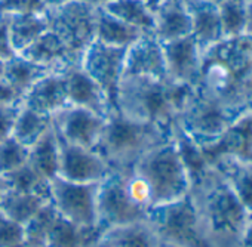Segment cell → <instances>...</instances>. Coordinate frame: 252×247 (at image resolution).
<instances>
[{
    "mask_svg": "<svg viewBox=\"0 0 252 247\" xmlns=\"http://www.w3.org/2000/svg\"><path fill=\"white\" fill-rule=\"evenodd\" d=\"M234 114L252 110V40L222 37L202 51L199 82L194 86Z\"/></svg>",
    "mask_w": 252,
    "mask_h": 247,
    "instance_id": "obj_1",
    "label": "cell"
},
{
    "mask_svg": "<svg viewBox=\"0 0 252 247\" xmlns=\"http://www.w3.org/2000/svg\"><path fill=\"white\" fill-rule=\"evenodd\" d=\"M190 197L209 244L240 247L249 212L212 165L191 182Z\"/></svg>",
    "mask_w": 252,
    "mask_h": 247,
    "instance_id": "obj_2",
    "label": "cell"
},
{
    "mask_svg": "<svg viewBox=\"0 0 252 247\" xmlns=\"http://www.w3.org/2000/svg\"><path fill=\"white\" fill-rule=\"evenodd\" d=\"M191 89L169 79L123 76L117 93V111L128 118L172 131L177 114Z\"/></svg>",
    "mask_w": 252,
    "mask_h": 247,
    "instance_id": "obj_3",
    "label": "cell"
},
{
    "mask_svg": "<svg viewBox=\"0 0 252 247\" xmlns=\"http://www.w3.org/2000/svg\"><path fill=\"white\" fill-rule=\"evenodd\" d=\"M172 131L111 112L95 148L114 170H129L152 148L168 141Z\"/></svg>",
    "mask_w": 252,
    "mask_h": 247,
    "instance_id": "obj_4",
    "label": "cell"
},
{
    "mask_svg": "<svg viewBox=\"0 0 252 247\" xmlns=\"http://www.w3.org/2000/svg\"><path fill=\"white\" fill-rule=\"evenodd\" d=\"M152 190L153 209L178 201L190 194L191 179L172 137L147 151L132 167Z\"/></svg>",
    "mask_w": 252,
    "mask_h": 247,
    "instance_id": "obj_5",
    "label": "cell"
},
{
    "mask_svg": "<svg viewBox=\"0 0 252 247\" xmlns=\"http://www.w3.org/2000/svg\"><path fill=\"white\" fill-rule=\"evenodd\" d=\"M236 117L220 101L193 87L177 114L175 125L203 148L215 142Z\"/></svg>",
    "mask_w": 252,
    "mask_h": 247,
    "instance_id": "obj_6",
    "label": "cell"
},
{
    "mask_svg": "<svg viewBox=\"0 0 252 247\" xmlns=\"http://www.w3.org/2000/svg\"><path fill=\"white\" fill-rule=\"evenodd\" d=\"M149 220L162 243L175 247H212L205 237L190 194L178 201L152 209Z\"/></svg>",
    "mask_w": 252,
    "mask_h": 247,
    "instance_id": "obj_7",
    "label": "cell"
},
{
    "mask_svg": "<svg viewBox=\"0 0 252 247\" xmlns=\"http://www.w3.org/2000/svg\"><path fill=\"white\" fill-rule=\"evenodd\" d=\"M96 11L98 8L86 0H71L45 12L49 30L64 42L79 61H82L83 52L95 42Z\"/></svg>",
    "mask_w": 252,
    "mask_h": 247,
    "instance_id": "obj_8",
    "label": "cell"
},
{
    "mask_svg": "<svg viewBox=\"0 0 252 247\" xmlns=\"http://www.w3.org/2000/svg\"><path fill=\"white\" fill-rule=\"evenodd\" d=\"M131 170V169H129ZM128 170H114L98 184L96 219L105 228L149 219V212L132 203L125 188V176Z\"/></svg>",
    "mask_w": 252,
    "mask_h": 247,
    "instance_id": "obj_9",
    "label": "cell"
},
{
    "mask_svg": "<svg viewBox=\"0 0 252 247\" xmlns=\"http://www.w3.org/2000/svg\"><path fill=\"white\" fill-rule=\"evenodd\" d=\"M128 48H116L95 40L82 55L80 67L101 87L111 112H117V93L125 71Z\"/></svg>",
    "mask_w": 252,
    "mask_h": 247,
    "instance_id": "obj_10",
    "label": "cell"
},
{
    "mask_svg": "<svg viewBox=\"0 0 252 247\" xmlns=\"http://www.w3.org/2000/svg\"><path fill=\"white\" fill-rule=\"evenodd\" d=\"M98 184L71 182L57 176L51 181V201L60 216L83 226L98 225L96 195Z\"/></svg>",
    "mask_w": 252,
    "mask_h": 247,
    "instance_id": "obj_11",
    "label": "cell"
},
{
    "mask_svg": "<svg viewBox=\"0 0 252 247\" xmlns=\"http://www.w3.org/2000/svg\"><path fill=\"white\" fill-rule=\"evenodd\" d=\"M54 129L65 142L95 150L102 137L107 117L82 107L68 105L52 117Z\"/></svg>",
    "mask_w": 252,
    "mask_h": 247,
    "instance_id": "obj_12",
    "label": "cell"
},
{
    "mask_svg": "<svg viewBox=\"0 0 252 247\" xmlns=\"http://www.w3.org/2000/svg\"><path fill=\"white\" fill-rule=\"evenodd\" d=\"M58 139H60V172H58L60 178L71 182H80V184H96L101 182L111 172V167L96 150H89L65 142L60 137Z\"/></svg>",
    "mask_w": 252,
    "mask_h": 247,
    "instance_id": "obj_13",
    "label": "cell"
},
{
    "mask_svg": "<svg viewBox=\"0 0 252 247\" xmlns=\"http://www.w3.org/2000/svg\"><path fill=\"white\" fill-rule=\"evenodd\" d=\"M162 45L166 77L178 84L194 87L199 82L202 65V49L194 37L189 34Z\"/></svg>",
    "mask_w": 252,
    "mask_h": 247,
    "instance_id": "obj_14",
    "label": "cell"
},
{
    "mask_svg": "<svg viewBox=\"0 0 252 247\" xmlns=\"http://www.w3.org/2000/svg\"><path fill=\"white\" fill-rule=\"evenodd\" d=\"M123 76H143L153 79H168L162 42L146 33L126 49Z\"/></svg>",
    "mask_w": 252,
    "mask_h": 247,
    "instance_id": "obj_15",
    "label": "cell"
},
{
    "mask_svg": "<svg viewBox=\"0 0 252 247\" xmlns=\"http://www.w3.org/2000/svg\"><path fill=\"white\" fill-rule=\"evenodd\" d=\"M23 105L54 117L70 105L64 71L51 73L36 82L23 96Z\"/></svg>",
    "mask_w": 252,
    "mask_h": 247,
    "instance_id": "obj_16",
    "label": "cell"
},
{
    "mask_svg": "<svg viewBox=\"0 0 252 247\" xmlns=\"http://www.w3.org/2000/svg\"><path fill=\"white\" fill-rule=\"evenodd\" d=\"M205 159L211 162L222 154H231L252 160V110L237 115L225 132L211 145L202 148Z\"/></svg>",
    "mask_w": 252,
    "mask_h": 247,
    "instance_id": "obj_17",
    "label": "cell"
},
{
    "mask_svg": "<svg viewBox=\"0 0 252 247\" xmlns=\"http://www.w3.org/2000/svg\"><path fill=\"white\" fill-rule=\"evenodd\" d=\"M70 105L82 107L99 115L108 117L111 107L101 87L83 71L80 65H73L64 71Z\"/></svg>",
    "mask_w": 252,
    "mask_h": 247,
    "instance_id": "obj_18",
    "label": "cell"
},
{
    "mask_svg": "<svg viewBox=\"0 0 252 247\" xmlns=\"http://www.w3.org/2000/svg\"><path fill=\"white\" fill-rule=\"evenodd\" d=\"M150 6L155 15V36L162 43L191 34V18L184 0H156Z\"/></svg>",
    "mask_w": 252,
    "mask_h": 247,
    "instance_id": "obj_19",
    "label": "cell"
},
{
    "mask_svg": "<svg viewBox=\"0 0 252 247\" xmlns=\"http://www.w3.org/2000/svg\"><path fill=\"white\" fill-rule=\"evenodd\" d=\"M160 238L149 219L105 228L94 247H160Z\"/></svg>",
    "mask_w": 252,
    "mask_h": 247,
    "instance_id": "obj_20",
    "label": "cell"
},
{
    "mask_svg": "<svg viewBox=\"0 0 252 247\" xmlns=\"http://www.w3.org/2000/svg\"><path fill=\"white\" fill-rule=\"evenodd\" d=\"M20 55L55 71H65L73 65H80V61L68 51L64 42L49 28L36 42L26 48Z\"/></svg>",
    "mask_w": 252,
    "mask_h": 247,
    "instance_id": "obj_21",
    "label": "cell"
},
{
    "mask_svg": "<svg viewBox=\"0 0 252 247\" xmlns=\"http://www.w3.org/2000/svg\"><path fill=\"white\" fill-rule=\"evenodd\" d=\"M191 18V36L202 51L222 39L218 3L211 0H184Z\"/></svg>",
    "mask_w": 252,
    "mask_h": 247,
    "instance_id": "obj_22",
    "label": "cell"
},
{
    "mask_svg": "<svg viewBox=\"0 0 252 247\" xmlns=\"http://www.w3.org/2000/svg\"><path fill=\"white\" fill-rule=\"evenodd\" d=\"M211 165L222 175L246 210L252 213V160L222 154L215 157Z\"/></svg>",
    "mask_w": 252,
    "mask_h": 247,
    "instance_id": "obj_23",
    "label": "cell"
},
{
    "mask_svg": "<svg viewBox=\"0 0 252 247\" xmlns=\"http://www.w3.org/2000/svg\"><path fill=\"white\" fill-rule=\"evenodd\" d=\"M49 201L51 198L46 195L8 187L0 192V212L17 223L26 226V223Z\"/></svg>",
    "mask_w": 252,
    "mask_h": 247,
    "instance_id": "obj_24",
    "label": "cell"
},
{
    "mask_svg": "<svg viewBox=\"0 0 252 247\" xmlns=\"http://www.w3.org/2000/svg\"><path fill=\"white\" fill-rule=\"evenodd\" d=\"M104 228L76 225L60 216L52 226L45 247H94Z\"/></svg>",
    "mask_w": 252,
    "mask_h": 247,
    "instance_id": "obj_25",
    "label": "cell"
},
{
    "mask_svg": "<svg viewBox=\"0 0 252 247\" xmlns=\"http://www.w3.org/2000/svg\"><path fill=\"white\" fill-rule=\"evenodd\" d=\"M29 165L45 179L52 181L60 172V139L52 128L30 147Z\"/></svg>",
    "mask_w": 252,
    "mask_h": 247,
    "instance_id": "obj_26",
    "label": "cell"
},
{
    "mask_svg": "<svg viewBox=\"0 0 252 247\" xmlns=\"http://www.w3.org/2000/svg\"><path fill=\"white\" fill-rule=\"evenodd\" d=\"M143 34L141 30L126 24L108 14L105 9L98 8L96 11V34L95 40L116 48H129Z\"/></svg>",
    "mask_w": 252,
    "mask_h": 247,
    "instance_id": "obj_27",
    "label": "cell"
},
{
    "mask_svg": "<svg viewBox=\"0 0 252 247\" xmlns=\"http://www.w3.org/2000/svg\"><path fill=\"white\" fill-rule=\"evenodd\" d=\"M51 73H57L55 70H51L45 65L36 64L30 59H27L26 56L17 54L15 56H12L11 59H8L5 62V71H3V79L21 95V98L24 96V93L36 83L39 82L42 77L51 74Z\"/></svg>",
    "mask_w": 252,
    "mask_h": 247,
    "instance_id": "obj_28",
    "label": "cell"
},
{
    "mask_svg": "<svg viewBox=\"0 0 252 247\" xmlns=\"http://www.w3.org/2000/svg\"><path fill=\"white\" fill-rule=\"evenodd\" d=\"M9 34L12 46L17 54H21L33 42H36L49 27L45 12L43 14H21L9 15Z\"/></svg>",
    "mask_w": 252,
    "mask_h": 247,
    "instance_id": "obj_29",
    "label": "cell"
},
{
    "mask_svg": "<svg viewBox=\"0 0 252 247\" xmlns=\"http://www.w3.org/2000/svg\"><path fill=\"white\" fill-rule=\"evenodd\" d=\"M102 9L114 15L120 21L141 30L143 33L155 34L153 9L143 0H113Z\"/></svg>",
    "mask_w": 252,
    "mask_h": 247,
    "instance_id": "obj_30",
    "label": "cell"
},
{
    "mask_svg": "<svg viewBox=\"0 0 252 247\" xmlns=\"http://www.w3.org/2000/svg\"><path fill=\"white\" fill-rule=\"evenodd\" d=\"M52 128V117L40 114L27 107H21L12 137L26 147H32Z\"/></svg>",
    "mask_w": 252,
    "mask_h": 247,
    "instance_id": "obj_31",
    "label": "cell"
},
{
    "mask_svg": "<svg viewBox=\"0 0 252 247\" xmlns=\"http://www.w3.org/2000/svg\"><path fill=\"white\" fill-rule=\"evenodd\" d=\"M60 213L52 201L43 206L24 226V244L27 247H45L48 235L55 225Z\"/></svg>",
    "mask_w": 252,
    "mask_h": 247,
    "instance_id": "obj_32",
    "label": "cell"
},
{
    "mask_svg": "<svg viewBox=\"0 0 252 247\" xmlns=\"http://www.w3.org/2000/svg\"><path fill=\"white\" fill-rule=\"evenodd\" d=\"M248 3V0H221L218 2L222 37H234L245 33Z\"/></svg>",
    "mask_w": 252,
    "mask_h": 247,
    "instance_id": "obj_33",
    "label": "cell"
},
{
    "mask_svg": "<svg viewBox=\"0 0 252 247\" xmlns=\"http://www.w3.org/2000/svg\"><path fill=\"white\" fill-rule=\"evenodd\" d=\"M8 187L26 192H36L51 198V181L42 178L30 165L29 162L21 167L15 169L14 172L5 175Z\"/></svg>",
    "mask_w": 252,
    "mask_h": 247,
    "instance_id": "obj_34",
    "label": "cell"
},
{
    "mask_svg": "<svg viewBox=\"0 0 252 247\" xmlns=\"http://www.w3.org/2000/svg\"><path fill=\"white\" fill-rule=\"evenodd\" d=\"M30 148L23 145L14 137L0 142V175L5 176L29 162Z\"/></svg>",
    "mask_w": 252,
    "mask_h": 247,
    "instance_id": "obj_35",
    "label": "cell"
},
{
    "mask_svg": "<svg viewBox=\"0 0 252 247\" xmlns=\"http://www.w3.org/2000/svg\"><path fill=\"white\" fill-rule=\"evenodd\" d=\"M125 188L134 204H137L138 207H141L143 210L150 213V210L153 209L152 190H150L149 184L146 182V179L140 173H137L134 169L126 172Z\"/></svg>",
    "mask_w": 252,
    "mask_h": 247,
    "instance_id": "obj_36",
    "label": "cell"
},
{
    "mask_svg": "<svg viewBox=\"0 0 252 247\" xmlns=\"http://www.w3.org/2000/svg\"><path fill=\"white\" fill-rule=\"evenodd\" d=\"M46 12L42 0H0V15L43 14Z\"/></svg>",
    "mask_w": 252,
    "mask_h": 247,
    "instance_id": "obj_37",
    "label": "cell"
},
{
    "mask_svg": "<svg viewBox=\"0 0 252 247\" xmlns=\"http://www.w3.org/2000/svg\"><path fill=\"white\" fill-rule=\"evenodd\" d=\"M24 244V226L0 212V247Z\"/></svg>",
    "mask_w": 252,
    "mask_h": 247,
    "instance_id": "obj_38",
    "label": "cell"
},
{
    "mask_svg": "<svg viewBox=\"0 0 252 247\" xmlns=\"http://www.w3.org/2000/svg\"><path fill=\"white\" fill-rule=\"evenodd\" d=\"M23 102L0 105V142L9 139L14 134L15 121L21 111Z\"/></svg>",
    "mask_w": 252,
    "mask_h": 247,
    "instance_id": "obj_39",
    "label": "cell"
},
{
    "mask_svg": "<svg viewBox=\"0 0 252 247\" xmlns=\"http://www.w3.org/2000/svg\"><path fill=\"white\" fill-rule=\"evenodd\" d=\"M15 55H17V52L12 46L8 17L0 15V59L6 62L8 59H11Z\"/></svg>",
    "mask_w": 252,
    "mask_h": 247,
    "instance_id": "obj_40",
    "label": "cell"
},
{
    "mask_svg": "<svg viewBox=\"0 0 252 247\" xmlns=\"http://www.w3.org/2000/svg\"><path fill=\"white\" fill-rule=\"evenodd\" d=\"M17 102H23L21 95L3 77H0V105L17 104Z\"/></svg>",
    "mask_w": 252,
    "mask_h": 247,
    "instance_id": "obj_41",
    "label": "cell"
},
{
    "mask_svg": "<svg viewBox=\"0 0 252 247\" xmlns=\"http://www.w3.org/2000/svg\"><path fill=\"white\" fill-rule=\"evenodd\" d=\"M240 247H252V213H249L246 226H245V232L242 237V243Z\"/></svg>",
    "mask_w": 252,
    "mask_h": 247,
    "instance_id": "obj_42",
    "label": "cell"
},
{
    "mask_svg": "<svg viewBox=\"0 0 252 247\" xmlns=\"http://www.w3.org/2000/svg\"><path fill=\"white\" fill-rule=\"evenodd\" d=\"M246 37L252 40V3H248V15H246V26H245V33Z\"/></svg>",
    "mask_w": 252,
    "mask_h": 247,
    "instance_id": "obj_43",
    "label": "cell"
},
{
    "mask_svg": "<svg viewBox=\"0 0 252 247\" xmlns=\"http://www.w3.org/2000/svg\"><path fill=\"white\" fill-rule=\"evenodd\" d=\"M68 2H71V0H42V3L45 5L46 11L48 9H55L58 6H63V5H65Z\"/></svg>",
    "mask_w": 252,
    "mask_h": 247,
    "instance_id": "obj_44",
    "label": "cell"
},
{
    "mask_svg": "<svg viewBox=\"0 0 252 247\" xmlns=\"http://www.w3.org/2000/svg\"><path fill=\"white\" fill-rule=\"evenodd\" d=\"M88 3L94 5L95 8H104L105 5H108L110 2H113V0H86Z\"/></svg>",
    "mask_w": 252,
    "mask_h": 247,
    "instance_id": "obj_45",
    "label": "cell"
},
{
    "mask_svg": "<svg viewBox=\"0 0 252 247\" xmlns=\"http://www.w3.org/2000/svg\"><path fill=\"white\" fill-rule=\"evenodd\" d=\"M6 188H8V182H6L5 176L0 175V192H2L3 190H6Z\"/></svg>",
    "mask_w": 252,
    "mask_h": 247,
    "instance_id": "obj_46",
    "label": "cell"
},
{
    "mask_svg": "<svg viewBox=\"0 0 252 247\" xmlns=\"http://www.w3.org/2000/svg\"><path fill=\"white\" fill-rule=\"evenodd\" d=\"M3 71H5V61L0 59V77H3Z\"/></svg>",
    "mask_w": 252,
    "mask_h": 247,
    "instance_id": "obj_47",
    "label": "cell"
},
{
    "mask_svg": "<svg viewBox=\"0 0 252 247\" xmlns=\"http://www.w3.org/2000/svg\"><path fill=\"white\" fill-rule=\"evenodd\" d=\"M160 247H175V246H171L168 243H160Z\"/></svg>",
    "mask_w": 252,
    "mask_h": 247,
    "instance_id": "obj_48",
    "label": "cell"
},
{
    "mask_svg": "<svg viewBox=\"0 0 252 247\" xmlns=\"http://www.w3.org/2000/svg\"><path fill=\"white\" fill-rule=\"evenodd\" d=\"M143 2H146V3H149V5H152V3H155L156 0H143Z\"/></svg>",
    "mask_w": 252,
    "mask_h": 247,
    "instance_id": "obj_49",
    "label": "cell"
},
{
    "mask_svg": "<svg viewBox=\"0 0 252 247\" xmlns=\"http://www.w3.org/2000/svg\"><path fill=\"white\" fill-rule=\"evenodd\" d=\"M14 247H27L26 244H18V246H14Z\"/></svg>",
    "mask_w": 252,
    "mask_h": 247,
    "instance_id": "obj_50",
    "label": "cell"
},
{
    "mask_svg": "<svg viewBox=\"0 0 252 247\" xmlns=\"http://www.w3.org/2000/svg\"><path fill=\"white\" fill-rule=\"evenodd\" d=\"M211 2H215V3H218V2H221V0H211Z\"/></svg>",
    "mask_w": 252,
    "mask_h": 247,
    "instance_id": "obj_51",
    "label": "cell"
},
{
    "mask_svg": "<svg viewBox=\"0 0 252 247\" xmlns=\"http://www.w3.org/2000/svg\"><path fill=\"white\" fill-rule=\"evenodd\" d=\"M248 2H251V3H252V0H248Z\"/></svg>",
    "mask_w": 252,
    "mask_h": 247,
    "instance_id": "obj_52",
    "label": "cell"
}]
</instances>
